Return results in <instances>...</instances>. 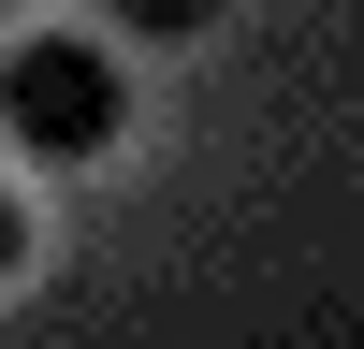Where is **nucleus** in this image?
Here are the masks:
<instances>
[{
	"instance_id": "1",
	"label": "nucleus",
	"mask_w": 364,
	"mask_h": 349,
	"mask_svg": "<svg viewBox=\"0 0 364 349\" xmlns=\"http://www.w3.org/2000/svg\"><path fill=\"white\" fill-rule=\"evenodd\" d=\"M117 116H132V87H117V58L87 44V29H29V44H0V131H15L29 160H102Z\"/></svg>"
},
{
	"instance_id": "2",
	"label": "nucleus",
	"mask_w": 364,
	"mask_h": 349,
	"mask_svg": "<svg viewBox=\"0 0 364 349\" xmlns=\"http://www.w3.org/2000/svg\"><path fill=\"white\" fill-rule=\"evenodd\" d=\"M102 29H132V44H204L219 0H102Z\"/></svg>"
},
{
	"instance_id": "3",
	"label": "nucleus",
	"mask_w": 364,
	"mask_h": 349,
	"mask_svg": "<svg viewBox=\"0 0 364 349\" xmlns=\"http://www.w3.org/2000/svg\"><path fill=\"white\" fill-rule=\"evenodd\" d=\"M15 262H29V204L0 189V277H15Z\"/></svg>"
}]
</instances>
